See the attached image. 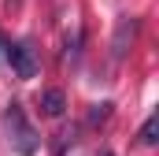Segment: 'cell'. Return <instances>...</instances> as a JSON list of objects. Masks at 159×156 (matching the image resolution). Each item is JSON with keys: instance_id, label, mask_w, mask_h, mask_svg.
I'll list each match as a JSON object with an SVG mask.
<instances>
[{"instance_id": "obj_1", "label": "cell", "mask_w": 159, "mask_h": 156, "mask_svg": "<svg viewBox=\"0 0 159 156\" xmlns=\"http://www.w3.org/2000/svg\"><path fill=\"white\" fill-rule=\"evenodd\" d=\"M4 126H7V134H11V145H15V153H22V156H34L41 149V138H37V130L30 126V119H26V112H22V104H7L4 108Z\"/></svg>"}, {"instance_id": "obj_2", "label": "cell", "mask_w": 159, "mask_h": 156, "mask_svg": "<svg viewBox=\"0 0 159 156\" xmlns=\"http://www.w3.org/2000/svg\"><path fill=\"white\" fill-rule=\"evenodd\" d=\"M4 63H7L19 78H34V75H37V52H34L30 41H15V45H7Z\"/></svg>"}, {"instance_id": "obj_3", "label": "cell", "mask_w": 159, "mask_h": 156, "mask_svg": "<svg viewBox=\"0 0 159 156\" xmlns=\"http://www.w3.org/2000/svg\"><path fill=\"white\" fill-rule=\"evenodd\" d=\"M137 30H141L137 19H119L115 37H111V56H115V60H122V56L129 52V45H133V37H137Z\"/></svg>"}, {"instance_id": "obj_4", "label": "cell", "mask_w": 159, "mask_h": 156, "mask_svg": "<svg viewBox=\"0 0 159 156\" xmlns=\"http://www.w3.org/2000/svg\"><path fill=\"white\" fill-rule=\"evenodd\" d=\"M41 112L48 119H59L67 112V97H63V89H44L41 93Z\"/></svg>"}, {"instance_id": "obj_5", "label": "cell", "mask_w": 159, "mask_h": 156, "mask_svg": "<svg viewBox=\"0 0 159 156\" xmlns=\"http://www.w3.org/2000/svg\"><path fill=\"white\" fill-rule=\"evenodd\" d=\"M156 134H159V115H148V119H144V126H141V145L152 149V145L159 141Z\"/></svg>"}, {"instance_id": "obj_6", "label": "cell", "mask_w": 159, "mask_h": 156, "mask_svg": "<svg viewBox=\"0 0 159 156\" xmlns=\"http://www.w3.org/2000/svg\"><path fill=\"white\" fill-rule=\"evenodd\" d=\"M111 100H104V104H93V112H89V126H100V123H107V115H111Z\"/></svg>"}, {"instance_id": "obj_7", "label": "cell", "mask_w": 159, "mask_h": 156, "mask_svg": "<svg viewBox=\"0 0 159 156\" xmlns=\"http://www.w3.org/2000/svg\"><path fill=\"white\" fill-rule=\"evenodd\" d=\"M4 56H7V37L0 34V63H4Z\"/></svg>"}]
</instances>
